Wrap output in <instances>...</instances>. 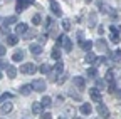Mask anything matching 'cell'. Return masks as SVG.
<instances>
[{
	"label": "cell",
	"instance_id": "1",
	"mask_svg": "<svg viewBox=\"0 0 121 119\" xmlns=\"http://www.w3.org/2000/svg\"><path fill=\"white\" fill-rule=\"evenodd\" d=\"M37 70V67H35V64H32V62H27V64H24V66H20V74H34Z\"/></svg>",
	"mask_w": 121,
	"mask_h": 119
},
{
	"label": "cell",
	"instance_id": "2",
	"mask_svg": "<svg viewBox=\"0 0 121 119\" xmlns=\"http://www.w3.org/2000/svg\"><path fill=\"white\" fill-rule=\"evenodd\" d=\"M59 42L62 44V47H64L66 52H71V50H72V42H71V39H69L67 35H60V37H59Z\"/></svg>",
	"mask_w": 121,
	"mask_h": 119
},
{
	"label": "cell",
	"instance_id": "3",
	"mask_svg": "<svg viewBox=\"0 0 121 119\" xmlns=\"http://www.w3.org/2000/svg\"><path fill=\"white\" fill-rule=\"evenodd\" d=\"M32 89L35 92H44V89H45V82L44 81H40V79H37V81H34L32 82Z\"/></svg>",
	"mask_w": 121,
	"mask_h": 119
},
{
	"label": "cell",
	"instance_id": "4",
	"mask_svg": "<svg viewBox=\"0 0 121 119\" xmlns=\"http://www.w3.org/2000/svg\"><path fill=\"white\" fill-rule=\"evenodd\" d=\"M89 96H91V99H93L94 102H101V92H99V89H98V87L89 89Z\"/></svg>",
	"mask_w": 121,
	"mask_h": 119
},
{
	"label": "cell",
	"instance_id": "5",
	"mask_svg": "<svg viewBox=\"0 0 121 119\" xmlns=\"http://www.w3.org/2000/svg\"><path fill=\"white\" fill-rule=\"evenodd\" d=\"M98 114H99L101 117H104V119H106V117H109V109L106 107L103 102H99V104H98Z\"/></svg>",
	"mask_w": 121,
	"mask_h": 119
},
{
	"label": "cell",
	"instance_id": "6",
	"mask_svg": "<svg viewBox=\"0 0 121 119\" xmlns=\"http://www.w3.org/2000/svg\"><path fill=\"white\" fill-rule=\"evenodd\" d=\"M62 69H64V66H62V61L59 59V62H56V66H54V69H52V76H59V74L62 72Z\"/></svg>",
	"mask_w": 121,
	"mask_h": 119
},
{
	"label": "cell",
	"instance_id": "7",
	"mask_svg": "<svg viewBox=\"0 0 121 119\" xmlns=\"http://www.w3.org/2000/svg\"><path fill=\"white\" fill-rule=\"evenodd\" d=\"M19 91H20L22 96H29L30 92H32V84H30V86H29V84H24V86L19 89Z\"/></svg>",
	"mask_w": 121,
	"mask_h": 119
},
{
	"label": "cell",
	"instance_id": "8",
	"mask_svg": "<svg viewBox=\"0 0 121 119\" xmlns=\"http://www.w3.org/2000/svg\"><path fill=\"white\" fill-rule=\"evenodd\" d=\"M32 112L35 116H40L42 114V102H34L32 104Z\"/></svg>",
	"mask_w": 121,
	"mask_h": 119
},
{
	"label": "cell",
	"instance_id": "9",
	"mask_svg": "<svg viewBox=\"0 0 121 119\" xmlns=\"http://www.w3.org/2000/svg\"><path fill=\"white\" fill-rule=\"evenodd\" d=\"M5 37H7V44H9V45H15V44L19 42V37H17V35H12V34H7Z\"/></svg>",
	"mask_w": 121,
	"mask_h": 119
},
{
	"label": "cell",
	"instance_id": "10",
	"mask_svg": "<svg viewBox=\"0 0 121 119\" xmlns=\"http://www.w3.org/2000/svg\"><path fill=\"white\" fill-rule=\"evenodd\" d=\"M81 112H82V114H86V116L93 112V107H91V104H89V102H84L82 106H81Z\"/></svg>",
	"mask_w": 121,
	"mask_h": 119
},
{
	"label": "cell",
	"instance_id": "11",
	"mask_svg": "<svg viewBox=\"0 0 121 119\" xmlns=\"http://www.w3.org/2000/svg\"><path fill=\"white\" fill-rule=\"evenodd\" d=\"M96 59H98V57H96L93 52L87 50V54H86V59H84V61H86L87 64H94V62H96Z\"/></svg>",
	"mask_w": 121,
	"mask_h": 119
},
{
	"label": "cell",
	"instance_id": "12",
	"mask_svg": "<svg viewBox=\"0 0 121 119\" xmlns=\"http://www.w3.org/2000/svg\"><path fill=\"white\" fill-rule=\"evenodd\" d=\"M74 86L78 87V89H84V86H86V82H84V79L82 77H74Z\"/></svg>",
	"mask_w": 121,
	"mask_h": 119
},
{
	"label": "cell",
	"instance_id": "13",
	"mask_svg": "<svg viewBox=\"0 0 121 119\" xmlns=\"http://www.w3.org/2000/svg\"><path fill=\"white\" fill-rule=\"evenodd\" d=\"M5 70H7V74H9V77H10V79H13L15 76H17V69H15L13 66H7Z\"/></svg>",
	"mask_w": 121,
	"mask_h": 119
},
{
	"label": "cell",
	"instance_id": "14",
	"mask_svg": "<svg viewBox=\"0 0 121 119\" xmlns=\"http://www.w3.org/2000/svg\"><path fill=\"white\" fill-rule=\"evenodd\" d=\"M30 52H32L34 55H39V54H42V47L39 45V44H32V45H30Z\"/></svg>",
	"mask_w": 121,
	"mask_h": 119
},
{
	"label": "cell",
	"instance_id": "15",
	"mask_svg": "<svg viewBox=\"0 0 121 119\" xmlns=\"http://www.w3.org/2000/svg\"><path fill=\"white\" fill-rule=\"evenodd\" d=\"M15 32H17L19 35L25 34V32H27V25H25V24H17V27H15Z\"/></svg>",
	"mask_w": 121,
	"mask_h": 119
},
{
	"label": "cell",
	"instance_id": "16",
	"mask_svg": "<svg viewBox=\"0 0 121 119\" xmlns=\"http://www.w3.org/2000/svg\"><path fill=\"white\" fill-rule=\"evenodd\" d=\"M87 25L91 29L96 27V13H89V19H87Z\"/></svg>",
	"mask_w": 121,
	"mask_h": 119
},
{
	"label": "cell",
	"instance_id": "17",
	"mask_svg": "<svg viewBox=\"0 0 121 119\" xmlns=\"http://www.w3.org/2000/svg\"><path fill=\"white\" fill-rule=\"evenodd\" d=\"M51 10L56 13V15H60L62 13V10H60V7H59V4H56L54 0H52V4H51Z\"/></svg>",
	"mask_w": 121,
	"mask_h": 119
},
{
	"label": "cell",
	"instance_id": "18",
	"mask_svg": "<svg viewBox=\"0 0 121 119\" xmlns=\"http://www.w3.org/2000/svg\"><path fill=\"white\" fill-rule=\"evenodd\" d=\"M22 59H24V52H22V50H17V52L12 55V61H13V62H20Z\"/></svg>",
	"mask_w": 121,
	"mask_h": 119
},
{
	"label": "cell",
	"instance_id": "19",
	"mask_svg": "<svg viewBox=\"0 0 121 119\" xmlns=\"http://www.w3.org/2000/svg\"><path fill=\"white\" fill-rule=\"evenodd\" d=\"M96 45H98L101 50H108V44H106L104 39H98V40H96Z\"/></svg>",
	"mask_w": 121,
	"mask_h": 119
},
{
	"label": "cell",
	"instance_id": "20",
	"mask_svg": "<svg viewBox=\"0 0 121 119\" xmlns=\"http://www.w3.org/2000/svg\"><path fill=\"white\" fill-rule=\"evenodd\" d=\"M10 111H12V102H2V112L9 114Z\"/></svg>",
	"mask_w": 121,
	"mask_h": 119
},
{
	"label": "cell",
	"instance_id": "21",
	"mask_svg": "<svg viewBox=\"0 0 121 119\" xmlns=\"http://www.w3.org/2000/svg\"><path fill=\"white\" fill-rule=\"evenodd\" d=\"M81 47L87 52V50H91V47H93V42L91 40H81Z\"/></svg>",
	"mask_w": 121,
	"mask_h": 119
},
{
	"label": "cell",
	"instance_id": "22",
	"mask_svg": "<svg viewBox=\"0 0 121 119\" xmlns=\"http://www.w3.org/2000/svg\"><path fill=\"white\" fill-rule=\"evenodd\" d=\"M40 102H42V107H49L51 104H52V99H51L49 96H45V97H42V101H40Z\"/></svg>",
	"mask_w": 121,
	"mask_h": 119
},
{
	"label": "cell",
	"instance_id": "23",
	"mask_svg": "<svg viewBox=\"0 0 121 119\" xmlns=\"http://www.w3.org/2000/svg\"><path fill=\"white\" fill-rule=\"evenodd\" d=\"M96 76H98V70H96L94 67H89V69H87V77L96 79Z\"/></svg>",
	"mask_w": 121,
	"mask_h": 119
},
{
	"label": "cell",
	"instance_id": "24",
	"mask_svg": "<svg viewBox=\"0 0 121 119\" xmlns=\"http://www.w3.org/2000/svg\"><path fill=\"white\" fill-rule=\"evenodd\" d=\"M52 59H56V61H59V59H60V49H59V47H54V50H52Z\"/></svg>",
	"mask_w": 121,
	"mask_h": 119
},
{
	"label": "cell",
	"instance_id": "25",
	"mask_svg": "<svg viewBox=\"0 0 121 119\" xmlns=\"http://www.w3.org/2000/svg\"><path fill=\"white\" fill-rule=\"evenodd\" d=\"M39 70H40L42 74H49V72H51V67H49L47 64H42V66L39 67Z\"/></svg>",
	"mask_w": 121,
	"mask_h": 119
},
{
	"label": "cell",
	"instance_id": "26",
	"mask_svg": "<svg viewBox=\"0 0 121 119\" xmlns=\"http://www.w3.org/2000/svg\"><path fill=\"white\" fill-rule=\"evenodd\" d=\"M15 22H17V19H15V17H7V19L4 20V24H7V25H13Z\"/></svg>",
	"mask_w": 121,
	"mask_h": 119
},
{
	"label": "cell",
	"instance_id": "27",
	"mask_svg": "<svg viewBox=\"0 0 121 119\" xmlns=\"http://www.w3.org/2000/svg\"><path fill=\"white\" fill-rule=\"evenodd\" d=\"M106 81H108L109 84H114V77H113V72L108 70V74H106Z\"/></svg>",
	"mask_w": 121,
	"mask_h": 119
},
{
	"label": "cell",
	"instance_id": "28",
	"mask_svg": "<svg viewBox=\"0 0 121 119\" xmlns=\"http://www.w3.org/2000/svg\"><path fill=\"white\" fill-rule=\"evenodd\" d=\"M62 27H64V30H69V29H71V20L64 19V20H62Z\"/></svg>",
	"mask_w": 121,
	"mask_h": 119
},
{
	"label": "cell",
	"instance_id": "29",
	"mask_svg": "<svg viewBox=\"0 0 121 119\" xmlns=\"http://www.w3.org/2000/svg\"><path fill=\"white\" fill-rule=\"evenodd\" d=\"M32 24L34 25H39L40 24V15H39V13H35V15L32 17Z\"/></svg>",
	"mask_w": 121,
	"mask_h": 119
},
{
	"label": "cell",
	"instance_id": "30",
	"mask_svg": "<svg viewBox=\"0 0 121 119\" xmlns=\"http://www.w3.org/2000/svg\"><path fill=\"white\" fill-rule=\"evenodd\" d=\"M111 40H113L114 44L119 42V35H118V32H111Z\"/></svg>",
	"mask_w": 121,
	"mask_h": 119
},
{
	"label": "cell",
	"instance_id": "31",
	"mask_svg": "<svg viewBox=\"0 0 121 119\" xmlns=\"http://www.w3.org/2000/svg\"><path fill=\"white\" fill-rule=\"evenodd\" d=\"M7 99H12V94H10V92H5L2 97H0V102H5Z\"/></svg>",
	"mask_w": 121,
	"mask_h": 119
},
{
	"label": "cell",
	"instance_id": "32",
	"mask_svg": "<svg viewBox=\"0 0 121 119\" xmlns=\"http://www.w3.org/2000/svg\"><path fill=\"white\" fill-rule=\"evenodd\" d=\"M104 86H106V82L104 81H96V87H101V89H104ZM99 89V91H101Z\"/></svg>",
	"mask_w": 121,
	"mask_h": 119
},
{
	"label": "cell",
	"instance_id": "33",
	"mask_svg": "<svg viewBox=\"0 0 121 119\" xmlns=\"http://www.w3.org/2000/svg\"><path fill=\"white\" fill-rule=\"evenodd\" d=\"M7 27H9L7 24H4V25H2V34H9V29H7Z\"/></svg>",
	"mask_w": 121,
	"mask_h": 119
},
{
	"label": "cell",
	"instance_id": "34",
	"mask_svg": "<svg viewBox=\"0 0 121 119\" xmlns=\"http://www.w3.org/2000/svg\"><path fill=\"white\" fill-rule=\"evenodd\" d=\"M5 52H7V49H5L4 45H0V57H2V55H5Z\"/></svg>",
	"mask_w": 121,
	"mask_h": 119
},
{
	"label": "cell",
	"instance_id": "35",
	"mask_svg": "<svg viewBox=\"0 0 121 119\" xmlns=\"http://www.w3.org/2000/svg\"><path fill=\"white\" fill-rule=\"evenodd\" d=\"M34 35H35V34H32V32H25V35H24V37H25V39H32Z\"/></svg>",
	"mask_w": 121,
	"mask_h": 119
},
{
	"label": "cell",
	"instance_id": "36",
	"mask_svg": "<svg viewBox=\"0 0 121 119\" xmlns=\"http://www.w3.org/2000/svg\"><path fill=\"white\" fill-rule=\"evenodd\" d=\"M45 40H47V37H45V35H40V37H39V42H40V44H44Z\"/></svg>",
	"mask_w": 121,
	"mask_h": 119
},
{
	"label": "cell",
	"instance_id": "37",
	"mask_svg": "<svg viewBox=\"0 0 121 119\" xmlns=\"http://www.w3.org/2000/svg\"><path fill=\"white\" fill-rule=\"evenodd\" d=\"M40 117H44V119H49V117H51V114H49V112H44V114H40Z\"/></svg>",
	"mask_w": 121,
	"mask_h": 119
},
{
	"label": "cell",
	"instance_id": "38",
	"mask_svg": "<svg viewBox=\"0 0 121 119\" xmlns=\"http://www.w3.org/2000/svg\"><path fill=\"white\" fill-rule=\"evenodd\" d=\"M51 24H52V20L47 17V20H45V27H51Z\"/></svg>",
	"mask_w": 121,
	"mask_h": 119
},
{
	"label": "cell",
	"instance_id": "39",
	"mask_svg": "<svg viewBox=\"0 0 121 119\" xmlns=\"http://www.w3.org/2000/svg\"><path fill=\"white\" fill-rule=\"evenodd\" d=\"M114 94H116L118 99H121V91H114Z\"/></svg>",
	"mask_w": 121,
	"mask_h": 119
},
{
	"label": "cell",
	"instance_id": "40",
	"mask_svg": "<svg viewBox=\"0 0 121 119\" xmlns=\"http://www.w3.org/2000/svg\"><path fill=\"white\" fill-rule=\"evenodd\" d=\"M86 2H87V4H89V2H93V0H86Z\"/></svg>",
	"mask_w": 121,
	"mask_h": 119
},
{
	"label": "cell",
	"instance_id": "41",
	"mask_svg": "<svg viewBox=\"0 0 121 119\" xmlns=\"http://www.w3.org/2000/svg\"><path fill=\"white\" fill-rule=\"evenodd\" d=\"M0 79H2V72H0Z\"/></svg>",
	"mask_w": 121,
	"mask_h": 119
},
{
	"label": "cell",
	"instance_id": "42",
	"mask_svg": "<svg viewBox=\"0 0 121 119\" xmlns=\"http://www.w3.org/2000/svg\"><path fill=\"white\" fill-rule=\"evenodd\" d=\"M7 2H9V0H7Z\"/></svg>",
	"mask_w": 121,
	"mask_h": 119
}]
</instances>
